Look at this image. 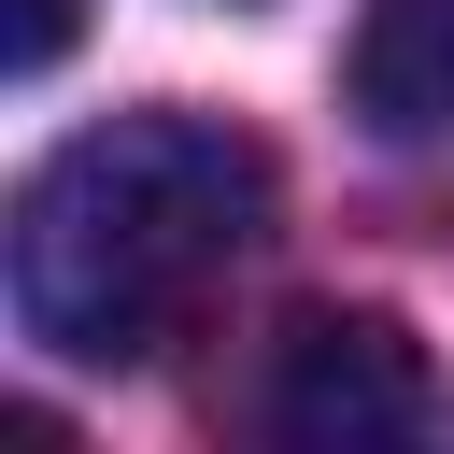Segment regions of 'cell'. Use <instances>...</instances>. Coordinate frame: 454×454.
<instances>
[{
    "mask_svg": "<svg viewBox=\"0 0 454 454\" xmlns=\"http://www.w3.org/2000/svg\"><path fill=\"white\" fill-rule=\"evenodd\" d=\"M270 227V142L184 99L71 128L14 184V326L71 369H142Z\"/></svg>",
    "mask_w": 454,
    "mask_h": 454,
    "instance_id": "cell-1",
    "label": "cell"
},
{
    "mask_svg": "<svg viewBox=\"0 0 454 454\" xmlns=\"http://www.w3.org/2000/svg\"><path fill=\"white\" fill-rule=\"evenodd\" d=\"M340 85L383 142H454V0H369Z\"/></svg>",
    "mask_w": 454,
    "mask_h": 454,
    "instance_id": "cell-3",
    "label": "cell"
},
{
    "mask_svg": "<svg viewBox=\"0 0 454 454\" xmlns=\"http://www.w3.org/2000/svg\"><path fill=\"white\" fill-rule=\"evenodd\" d=\"M57 43H71V0H14V71H43Z\"/></svg>",
    "mask_w": 454,
    "mask_h": 454,
    "instance_id": "cell-4",
    "label": "cell"
},
{
    "mask_svg": "<svg viewBox=\"0 0 454 454\" xmlns=\"http://www.w3.org/2000/svg\"><path fill=\"white\" fill-rule=\"evenodd\" d=\"M241 426L284 454H440L454 383L426 369V340L397 312H284L241 383Z\"/></svg>",
    "mask_w": 454,
    "mask_h": 454,
    "instance_id": "cell-2",
    "label": "cell"
}]
</instances>
